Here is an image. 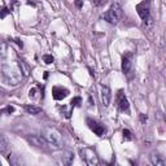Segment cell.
I'll return each instance as SVG.
<instances>
[{"label": "cell", "mask_w": 166, "mask_h": 166, "mask_svg": "<svg viewBox=\"0 0 166 166\" xmlns=\"http://www.w3.org/2000/svg\"><path fill=\"white\" fill-rule=\"evenodd\" d=\"M44 137H46L48 145H51L52 148H57V149L62 148V144H64L62 135L56 127H52V126L46 127L44 129Z\"/></svg>", "instance_id": "obj_1"}, {"label": "cell", "mask_w": 166, "mask_h": 166, "mask_svg": "<svg viewBox=\"0 0 166 166\" xmlns=\"http://www.w3.org/2000/svg\"><path fill=\"white\" fill-rule=\"evenodd\" d=\"M121 16H122L121 4L119 3H113L110 5V8L103 14V18L105 21H108L109 23H112V25H117L118 21L121 20Z\"/></svg>", "instance_id": "obj_2"}, {"label": "cell", "mask_w": 166, "mask_h": 166, "mask_svg": "<svg viewBox=\"0 0 166 166\" xmlns=\"http://www.w3.org/2000/svg\"><path fill=\"white\" fill-rule=\"evenodd\" d=\"M80 154H82V158L84 160V162L90 166H96L99 165V157L96 154V152L92 149V148H82L80 149Z\"/></svg>", "instance_id": "obj_3"}, {"label": "cell", "mask_w": 166, "mask_h": 166, "mask_svg": "<svg viewBox=\"0 0 166 166\" xmlns=\"http://www.w3.org/2000/svg\"><path fill=\"white\" fill-rule=\"evenodd\" d=\"M3 74H4L5 79L9 82V84H17L21 79V73H18L17 70H14L8 65L3 66Z\"/></svg>", "instance_id": "obj_4"}, {"label": "cell", "mask_w": 166, "mask_h": 166, "mask_svg": "<svg viewBox=\"0 0 166 166\" xmlns=\"http://www.w3.org/2000/svg\"><path fill=\"white\" fill-rule=\"evenodd\" d=\"M27 140L31 145L36 148H47V145H48L46 137L40 136V135H27Z\"/></svg>", "instance_id": "obj_5"}, {"label": "cell", "mask_w": 166, "mask_h": 166, "mask_svg": "<svg viewBox=\"0 0 166 166\" xmlns=\"http://www.w3.org/2000/svg\"><path fill=\"white\" fill-rule=\"evenodd\" d=\"M136 10H137V14L140 16V18L143 21H147L149 18V3L148 1H143L140 4H137Z\"/></svg>", "instance_id": "obj_6"}, {"label": "cell", "mask_w": 166, "mask_h": 166, "mask_svg": "<svg viewBox=\"0 0 166 166\" xmlns=\"http://www.w3.org/2000/svg\"><path fill=\"white\" fill-rule=\"evenodd\" d=\"M87 124L88 127H90L91 130H92L93 132H95L97 136H103L104 132H105V129H104V126H101V124H99L96 121H93V119L91 118H87Z\"/></svg>", "instance_id": "obj_7"}, {"label": "cell", "mask_w": 166, "mask_h": 166, "mask_svg": "<svg viewBox=\"0 0 166 166\" xmlns=\"http://www.w3.org/2000/svg\"><path fill=\"white\" fill-rule=\"evenodd\" d=\"M101 103H103L104 106H109V104H110V100H112V91L109 87H106V86H103L101 87Z\"/></svg>", "instance_id": "obj_8"}, {"label": "cell", "mask_w": 166, "mask_h": 166, "mask_svg": "<svg viewBox=\"0 0 166 166\" xmlns=\"http://www.w3.org/2000/svg\"><path fill=\"white\" fill-rule=\"evenodd\" d=\"M67 95H69V90H66V88L53 87V90H52V96H53L54 100H62V99H65Z\"/></svg>", "instance_id": "obj_9"}, {"label": "cell", "mask_w": 166, "mask_h": 166, "mask_svg": "<svg viewBox=\"0 0 166 166\" xmlns=\"http://www.w3.org/2000/svg\"><path fill=\"white\" fill-rule=\"evenodd\" d=\"M118 106L119 109H121L122 112H127L129 110V101H127L126 96L122 93V91H119L118 92Z\"/></svg>", "instance_id": "obj_10"}, {"label": "cell", "mask_w": 166, "mask_h": 166, "mask_svg": "<svg viewBox=\"0 0 166 166\" xmlns=\"http://www.w3.org/2000/svg\"><path fill=\"white\" fill-rule=\"evenodd\" d=\"M150 162H152L153 165H156V166H165L166 165V162L162 158V156H160L156 152H153L152 154H150Z\"/></svg>", "instance_id": "obj_11"}, {"label": "cell", "mask_w": 166, "mask_h": 166, "mask_svg": "<svg viewBox=\"0 0 166 166\" xmlns=\"http://www.w3.org/2000/svg\"><path fill=\"white\" fill-rule=\"evenodd\" d=\"M18 66H20V71H21V74H22L23 77H29V75H30L31 69L25 61L20 60V61H18Z\"/></svg>", "instance_id": "obj_12"}, {"label": "cell", "mask_w": 166, "mask_h": 166, "mask_svg": "<svg viewBox=\"0 0 166 166\" xmlns=\"http://www.w3.org/2000/svg\"><path fill=\"white\" fill-rule=\"evenodd\" d=\"M8 149H9V143H8L7 137L4 135L0 134V153H7Z\"/></svg>", "instance_id": "obj_13"}, {"label": "cell", "mask_w": 166, "mask_h": 166, "mask_svg": "<svg viewBox=\"0 0 166 166\" xmlns=\"http://www.w3.org/2000/svg\"><path fill=\"white\" fill-rule=\"evenodd\" d=\"M131 60L129 59V57L123 56V59H122V71L124 73V74H127V73L131 70Z\"/></svg>", "instance_id": "obj_14"}, {"label": "cell", "mask_w": 166, "mask_h": 166, "mask_svg": "<svg viewBox=\"0 0 166 166\" xmlns=\"http://www.w3.org/2000/svg\"><path fill=\"white\" fill-rule=\"evenodd\" d=\"M25 109H26V112H27L29 114H33V116H38V114L43 113L42 108H39V106H35V105H26Z\"/></svg>", "instance_id": "obj_15"}, {"label": "cell", "mask_w": 166, "mask_h": 166, "mask_svg": "<svg viewBox=\"0 0 166 166\" xmlns=\"http://www.w3.org/2000/svg\"><path fill=\"white\" fill-rule=\"evenodd\" d=\"M61 161L64 165H70V163H73V161H74V154H73L71 152H66L64 156H62Z\"/></svg>", "instance_id": "obj_16"}, {"label": "cell", "mask_w": 166, "mask_h": 166, "mask_svg": "<svg viewBox=\"0 0 166 166\" xmlns=\"http://www.w3.org/2000/svg\"><path fill=\"white\" fill-rule=\"evenodd\" d=\"M7 51H8V47H7V43L3 40H0V57H4L7 54Z\"/></svg>", "instance_id": "obj_17"}, {"label": "cell", "mask_w": 166, "mask_h": 166, "mask_svg": "<svg viewBox=\"0 0 166 166\" xmlns=\"http://www.w3.org/2000/svg\"><path fill=\"white\" fill-rule=\"evenodd\" d=\"M80 103H82V97L77 96V97H74L71 101H70V105H71V108H74V106H79Z\"/></svg>", "instance_id": "obj_18"}, {"label": "cell", "mask_w": 166, "mask_h": 166, "mask_svg": "<svg viewBox=\"0 0 166 166\" xmlns=\"http://www.w3.org/2000/svg\"><path fill=\"white\" fill-rule=\"evenodd\" d=\"M9 13H10V10L8 9L7 7H3L1 9H0V18H5L8 14H9Z\"/></svg>", "instance_id": "obj_19"}, {"label": "cell", "mask_w": 166, "mask_h": 166, "mask_svg": "<svg viewBox=\"0 0 166 166\" xmlns=\"http://www.w3.org/2000/svg\"><path fill=\"white\" fill-rule=\"evenodd\" d=\"M53 56H52V54H44L43 56V61L46 62V64H52V62H53Z\"/></svg>", "instance_id": "obj_20"}, {"label": "cell", "mask_w": 166, "mask_h": 166, "mask_svg": "<svg viewBox=\"0 0 166 166\" xmlns=\"http://www.w3.org/2000/svg\"><path fill=\"white\" fill-rule=\"evenodd\" d=\"M3 113H8V114H10V113H13L14 112V106H12V105H8V106H5L4 109H3Z\"/></svg>", "instance_id": "obj_21"}, {"label": "cell", "mask_w": 166, "mask_h": 166, "mask_svg": "<svg viewBox=\"0 0 166 166\" xmlns=\"http://www.w3.org/2000/svg\"><path fill=\"white\" fill-rule=\"evenodd\" d=\"M122 135H123V139H126V140H131V132H130L129 130L124 129L123 131H122Z\"/></svg>", "instance_id": "obj_22"}, {"label": "cell", "mask_w": 166, "mask_h": 166, "mask_svg": "<svg viewBox=\"0 0 166 166\" xmlns=\"http://www.w3.org/2000/svg\"><path fill=\"white\" fill-rule=\"evenodd\" d=\"M35 93H36V88H33V90L29 91V95H30V97H35Z\"/></svg>", "instance_id": "obj_23"}, {"label": "cell", "mask_w": 166, "mask_h": 166, "mask_svg": "<svg viewBox=\"0 0 166 166\" xmlns=\"http://www.w3.org/2000/svg\"><path fill=\"white\" fill-rule=\"evenodd\" d=\"M140 121H142V123H145L147 122V116L145 114H140Z\"/></svg>", "instance_id": "obj_24"}, {"label": "cell", "mask_w": 166, "mask_h": 166, "mask_svg": "<svg viewBox=\"0 0 166 166\" xmlns=\"http://www.w3.org/2000/svg\"><path fill=\"white\" fill-rule=\"evenodd\" d=\"M75 5H77L78 8H82V5H83V0H75Z\"/></svg>", "instance_id": "obj_25"}, {"label": "cell", "mask_w": 166, "mask_h": 166, "mask_svg": "<svg viewBox=\"0 0 166 166\" xmlns=\"http://www.w3.org/2000/svg\"><path fill=\"white\" fill-rule=\"evenodd\" d=\"M16 43H17V46L18 47H21V48H22V47H23V43H22V40H21V39H16Z\"/></svg>", "instance_id": "obj_26"}, {"label": "cell", "mask_w": 166, "mask_h": 166, "mask_svg": "<svg viewBox=\"0 0 166 166\" xmlns=\"http://www.w3.org/2000/svg\"><path fill=\"white\" fill-rule=\"evenodd\" d=\"M93 105V103H92V97L90 96V106H92Z\"/></svg>", "instance_id": "obj_27"}, {"label": "cell", "mask_w": 166, "mask_h": 166, "mask_svg": "<svg viewBox=\"0 0 166 166\" xmlns=\"http://www.w3.org/2000/svg\"><path fill=\"white\" fill-rule=\"evenodd\" d=\"M0 166H1V162H0Z\"/></svg>", "instance_id": "obj_28"}, {"label": "cell", "mask_w": 166, "mask_h": 166, "mask_svg": "<svg viewBox=\"0 0 166 166\" xmlns=\"http://www.w3.org/2000/svg\"><path fill=\"white\" fill-rule=\"evenodd\" d=\"M0 92H1V90H0Z\"/></svg>", "instance_id": "obj_29"}]
</instances>
